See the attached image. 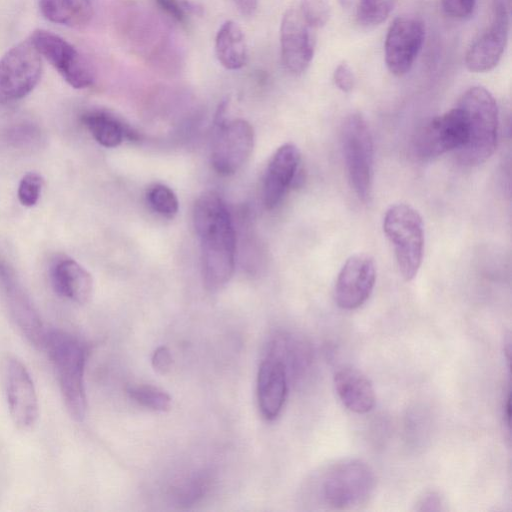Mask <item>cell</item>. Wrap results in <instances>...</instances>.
<instances>
[{"instance_id":"6da1fadb","label":"cell","mask_w":512,"mask_h":512,"mask_svg":"<svg viewBox=\"0 0 512 512\" xmlns=\"http://www.w3.org/2000/svg\"><path fill=\"white\" fill-rule=\"evenodd\" d=\"M193 222L200 241L204 284L210 291L218 290L234 273L236 236L227 205L217 192L206 191L197 198Z\"/></svg>"},{"instance_id":"7a4b0ae2","label":"cell","mask_w":512,"mask_h":512,"mask_svg":"<svg viewBox=\"0 0 512 512\" xmlns=\"http://www.w3.org/2000/svg\"><path fill=\"white\" fill-rule=\"evenodd\" d=\"M375 475L359 459H341L316 472L308 484L313 504L330 510H354L368 502L375 489Z\"/></svg>"},{"instance_id":"3957f363","label":"cell","mask_w":512,"mask_h":512,"mask_svg":"<svg viewBox=\"0 0 512 512\" xmlns=\"http://www.w3.org/2000/svg\"><path fill=\"white\" fill-rule=\"evenodd\" d=\"M457 106L466 122V140L456 151L460 163L477 166L495 151L498 135V107L493 95L485 88H469Z\"/></svg>"},{"instance_id":"277c9868","label":"cell","mask_w":512,"mask_h":512,"mask_svg":"<svg viewBox=\"0 0 512 512\" xmlns=\"http://www.w3.org/2000/svg\"><path fill=\"white\" fill-rule=\"evenodd\" d=\"M44 348L56 370L61 394L67 410L76 421L86 415L84 386L86 351L82 343L64 331L46 332Z\"/></svg>"},{"instance_id":"5b68a950","label":"cell","mask_w":512,"mask_h":512,"mask_svg":"<svg viewBox=\"0 0 512 512\" xmlns=\"http://www.w3.org/2000/svg\"><path fill=\"white\" fill-rule=\"evenodd\" d=\"M383 231L393 246L400 274L406 281L412 280L419 271L424 250L420 214L407 204H395L384 215Z\"/></svg>"},{"instance_id":"8992f818","label":"cell","mask_w":512,"mask_h":512,"mask_svg":"<svg viewBox=\"0 0 512 512\" xmlns=\"http://www.w3.org/2000/svg\"><path fill=\"white\" fill-rule=\"evenodd\" d=\"M341 147L348 179L359 199L371 194L374 146L370 128L359 113L348 115L341 127Z\"/></svg>"},{"instance_id":"52a82bcc","label":"cell","mask_w":512,"mask_h":512,"mask_svg":"<svg viewBox=\"0 0 512 512\" xmlns=\"http://www.w3.org/2000/svg\"><path fill=\"white\" fill-rule=\"evenodd\" d=\"M41 74V55L30 39L12 47L0 59V104L26 97Z\"/></svg>"},{"instance_id":"ba28073f","label":"cell","mask_w":512,"mask_h":512,"mask_svg":"<svg viewBox=\"0 0 512 512\" xmlns=\"http://www.w3.org/2000/svg\"><path fill=\"white\" fill-rule=\"evenodd\" d=\"M30 41L70 86L84 89L93 84L94 74L90 65L69 42L41 29L32 33Z\"/></svg>"},{"instance_id":"9c48e42d","label":"cell","mask_w":512,"mask_h":512,"mask_svg":"<svg viewBox=\"0 0 512 512\" xmlns=\"http://www.w3.org/2000/svg\"><path fill=\"white\" fill-rule=\"evenodd\" d=\"M466 140V122L456 106L425 123L416 133L413 149L417 157L429 160L459 150Z\"/></svg>"},{"instance_id":"30bf717a","label":"cell","mask_w":512,"mask_h":512,"mask_svg":"<svg viewBox=\"0 0 512 512\" xmlns=\"http://www.w3.org/2000/svg\"><path fill=\"white\" fill-rule=\"evenodd\" d=\"M253 147L254 130L249 122L243 119L221 121L212 146L213 168L221 175L234 174L248 160Z\"/></svg>"},{"instance_id":"8fae6325","label":"cell","mask_w":512,"mask_h":512,"mask_svg":"<svg viewBox=\"0 0 512 512\" xmlns=\"http://www.w3.org/2000/svg\"><path fill=\"white\" fill-rule=\"evenodd\" d=\"M510 0H493L491 25L476 39L465 55V65L471 72L492 70L499 63L508 39Z\"/></svg>"},{"instance_id":"7c38bea8","label":"cell","mask_w":512,"mask_h":512,"mask_svg":"<svg viewBox=\"0 0 512 512\" xmlns=\"http://www.w3.org/2000/svg\"><path fill=\"white\" fill-rule=\"evenodd\" d=\"M425 37L422 21L398 17L390 25L385 39V63L395 76L406 74L417 58Z\"/></svg>"},{"instance_id":"4fadbf2b","label":"cell","mask_w":512,"mask_h":512,"mask_svg":"<svg viewBox=\"0 0 512 512\" xmlns=\"http://www.w3.org/2000/svg\"><path fill=\"white\" fill-rule=\"evenodd\" d=\"M5 386L13 423L20 430L32 428L38 418L37 394L27 368L15 357H10L6 361Z\"/></svg>"},{"instance_id":"5bb4252c","label":"cell","mask_w":512,"mask_h":512,"mask_svg":"<svg viewBox=\"0 0 512 512\" xmlns=\"http://www.w3.org/2000/svg\"><path fill=\"white\" fill-rule=\"evenodd\" d=\"M376 280L373 259L366 254L349 257L342 266L335 283L334 297L344 310L362 306L370 297Z\"/></svg>"},{"instance_id":"9a60e30c","label":"cell","mask_w":512,"mask_h":512,"mask_svg":"<svg viewBox=\"0 0 512 512\" xmlns=\"http://www.w3.org/2000/svg\"><path fill=\"white\" fill-rule=\"evenodd\" d=\"M312 27L300 10L288 9L280 25L281 57L285 68L294 74L304 72L314 55Z\"/></svg>"},{"instance_id":"2e32d148","label":"cell","mask_w":512,"mask_h":512,"mask_svg":"<svg viewBox=\"0 0 512 512\" xmlns=\"http://www.w3.org/2000/svg\"><path fill=\"white\" fill-rule=\"evenodd\" d=\"M0 282L5 291L11 314L25 337L35 347L43 348L46 331L39 314L15 278L14 272L0 258Z\"/></svg>"},{"instance_id":"e0dca14e","label":"cell","mask_w":512,"mask_h":512,"mask_svg":"<svg viewBox=\"0 0 512 512\" xmlns=\"http://www.w3.org/2000/svg\"><path fill=\"white\" fill-rule=\"evenodd\" d=\"M297 146L286 143L271 157L263 180V202L267 209L275 208L296 181L300 166Z\"/></svg>"},{"instance_id":"ac0fdd59","label":"cell","mask_w":512,"mask_h":512,"mask_svg":"<svg viewBox=\"0 0 512 512\" xmlns=\"http://www.w3.org/2000/svg\"><path fill=\"white\" fill-rule=\"evenodd\" d=\"M288 381L282 362L266 356L258 371L257 396L260 411L267 420H273L280 414L287 396Z\"/></svg>"},{"instance_id":"d6986e66","label":"cell","mask_w":512,"mask_h":512,"mask_svg":"<svg viewBox=\"0 0 512 512\" xmlns=\"http://www.w3.org/2000/svg\"><path fill=\"white\" fill-rule=\"evenodd\" d=\"M51 282L58 295L77 304H86L92 297V276L74 259L64 257L55 261L51 268Z\"/></svg>"},{"instance_id":"ffe728a7","label":"cell","mask_w":512,"mask_h":512,"mask_svg":"<svg viewBox=\"0 0 512 512\" xmlns=\"http://www.w3.org/2000/svg\"><path fill=\"white\" fill-rule=\"evenodd\" d=\"M334 386L342 404L350 411L365 414L375 404V391L369 378L360 370L344 366L334 374Z\"/></svg>"},{"instance_id":"44dd1931","label":"cell","mask_w":512,"mask_h":512,"mask_svg":"<svg viewBox=\"0 0 512 512\" xmlns=\"http://www.w3.org/2000/svg\"><path fill=\"white\" fill-rule=\"evenodd\" d=\"M218 61L229 70L242 68L248 59L245 36L240 26L228 20L219 28L215 39Z\"/></svg>"},{"instance_id":"7402d4cb","label":"cell","mask_w":512,"mask_h":512,"mask_svg":"<svg viewBox=\"0 0 512 512\" xmlns=\"http://www.w3.org/2000/svg\"><path fill=\"white\" fill-rule=\"evenodd\" d=\"M266 356L273 357L284 365L289 377H298L307 368L310 351L304 341L291 335L276 336L269 344Z\"/></svg>"},{"instance_id":"603a6c76","label":"cell","mask_w":512,"mask_h":512,"mask_svg":"<svg viewBox=\"0 0 512 512\" xmlns=\"http://www.w3.org/2000/svg\"><path fill=\"white\" fill-rule=\"evenodd\" d=\"M39 8L47 20L74 28L87 25L93 17L90 0H39Z\"/></svg>"},{"instance_id":"cb8c5ba5","label":"cell","mask_w":512,"mask_h":512,"mask_svg":"<svg viewBox=\"0 0 512 512\" xmlns=\"http://www.w3.org/2000/svg\"><path fill=\"white\" fill-rule=\"evenodd\" d=\"M81 121L93 138L106 148L119 146L130 133L116 116L106 111H88L82 115Z\"/></svg>"},{"instance_id":"d4e9b609","label":"cell","mask_w":512,"mask_h":512,"mask_svg":"<svg viewBox=\"0 0 512 512\" xmlns=\"http://www.w3.org/2000/svg\"><path fill=\"white\" fill-rule=\"evenodd\" d=\"M211 476L206 472H197L177 483L172 488V499L179 506H190L198 502L210 489Z\"/></svg>"},{"instance_id":"484cf974","label":"cell","mask_w":512,"mask_h":512,"mask_svg":"<svg viewBox=\"0 0 512 512\" xmlns=\"http://www.w3.org/2000/svg\"><path fill=\"white\" fill-rule=\"evenodd\" d=\"M127 394L143 407L165 412L171 408V397L165 391L151 385L128 386Z\"/></svg>"},{"instance_id":"4316f807","label":"cell","mask_w":512,"mask_h":512,"mask_svg":"<svg viewBox=\"0 0 512 512\" xmlns=\"http://www.w3.org/2000/svg\"><path fill=\"white\" fill-rule=\"evenodd\" d=\"M397 0H359L356 9L357 22L364 27L381 24L393 11Z\"/></svg>"},{"instance_id":"83f0119b","label":"cell","mask_w":512,"mask_h":512,"mask_svg":"<svg viewBox=\"0 0 512 512\" xmlns=\"http://www.w3.org/2000/svg\"><path fill=\"white\" fill-rule=\"evenodd\" d=\"M147 200L151 208L158 214L173 218L179 209L176 194L164 184H154L147 191Z\"/></svg>"},{"instance_id":"f1b7e54d","label":"cell","mask_w":512,"mask_h":512,"mask_svg":"<svg viewBox=\"0 0 512 512\" xmlns=\"http://www.w3.org/2000/svg\"><path fill=\"white\" fill-rule=\"evenodd\" d=\"M44 186L43 177L36 172L26 173L20 180L17 196L19 202L26 207H33L40 199Z\"/></svg>"},{"instance_id":"f546056e","label":"cell","mask_w":512,"mask_h":512,"mask_svg":"<svg viewBox=\"0 0 512 512\" xmlns=\"http://www.w3.org/2000/svg\"><path fill=\"white\" fill-rule=\"evenodd\" d=\"M299 10L312 28H320L327 24L331 9L329 0H301Z\"/></svg>"},{"instance_id":"4dcf8cb0","label":"cell","mask_w":512,"mask_h":512,"mask_svg":"<svg viewBox=\"0 0 512 512\" xmlns=\"http://www.w3.org/2000/svg\"><path fill=\"white\" fill-rule=\"evenodd\" d=\"M41 138L40 130L30 124L14 126L7 132V139L14 146L25 147L33 145Z\"/></svg>"},{"instance_id":"1f68e13d","label":"cell","mask_w":512,"mask_h":512,"mask_svg":"<svg viewBox=\"0 0 512 512\" xmlns=\"http://www.w3.org/2000/svg\"><path fill=\"white\" fill-rule=\"evenodd\" d=\"M159 8L178 23L187 22V12L194 10L186 1L180 0H155Z\"/></svg>"},{"instance_id":"d6a6232c","label":"cell","mask_w":512,"mask_h":512,"mask_svg":"<svg viewBox=\"0 0 512 512\" xmlns=\"http://www.w3.org/2000/svg\"><path fill=\"white\" fill-rule=\"evenodd\" d=\"M476 0H442L444 12L454 18H466L473 13Z\"/></svg>"},{"instance_id":"836d02e7","label":"cell","mask_w":512,"mask_h":512,"mask_svg":"<svg viewBox=\"0 0 512 512\" xmlns=\"http://www.w3.org/2000/svg\"><path fill=\"white\" fill-rule=\"evenodd\" d=\"M333 81L342 92H350L353 89L355 78L350 66L342 62L333 72Z\"/></svg>"},{"instance_id":"e575fe53","label":"cell","mask_w":512,"mask_h":512,"mask_svg":"<svg viewBox=\"0 0 512 512\" xmlns=\"http://www.w3.org/2000/svg\"><path fill=\"white\" fill-rule=\"evenodd\" d=\"M417 511H441L444 510V502L441 495L434 491L424 493L416 502Z\"/></svg>"},{"instance_id":"d590c367","label":"cell","mask_w":512,"mask_h":512,"mask_svg":"<svg viewBox=\"0 0 512 512\" xmlns=\"http://www.w3.org/2000/svg\"><path fill=\"white\" fill-rule=\"evenodd\" d=\"M152 367L160 374L169 372L172 365V356L169 349L165 346L158 347L151 358Z\"/></svg>"},{"instance_id":"8d00e7d4","label":"cell","mask_w":512,"mask_h":512,"mask_svg":"<svg viewBox=\"0 0 512 512\" xmlns=\"http://www.w3.org/2000/svg\"><path fill=\"white\" fill-rule=\"evenodd\" d=\"M238 10L243 14L250 16L257 9L258 0H233Z\"/></svg>"},{"instance_id":"74e56055","label":"cell","mask_w":512,"mask_h":512,"mask_svg":"<svg viewBox=\"0 0 512 512\" xmlns=\"http://www.w3.org/2000/svg\"><path fill=\"white\" fill-rule=\"evenodd\" d=\"M338 2H339L340 6L342 8H346L347 9V8H349L351 6L353 0H338Z\"/></svg>"}]
</instances>
